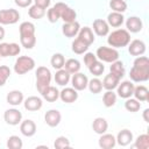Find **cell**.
<instances>
[{"label":"cell","instance_id":"8992f818","mask_svg":"<svg viewBox=\"0 0 149 149\" xmlns=\"http://www.w3.org/2000/svg\"><path fill=\"white\" fill-rule=\"evenodd\" d=\"M20 13L16 9H0V24H14L19 21Z\"/></svg>","mask_w":149,"mask_h":149},{"label":"cell","instance_id":"4dcf8cb0","mask_svg":"<svg viewBox=\"0 0 149 149\" xmlns=\"http://www.w3.org/2000/svg\"><path fill=\"white\" fill-rule=\"evenodd\" d=\"M88 44H86L84 41H81L79 37H77L73 42H72V51L77 55H81V54H85L88 49Z\"/></svg>","mask_w":149,"mask_h":149},{"label":"cell","instance_id":"f6af8a7d","mask_svg":"<svg viewBox=\"0 0 149 149\" xmlns=\"http://www.w3.org/2000/svg\"><path fill=\"white\" fill-rule=\"evenodd\" d=\"M47 16H48V20H49V22H51V23H56L61 17H59V15H58V13L55 10V8L54 7H51V8H49L48 9V12H47Z\"/></svg>","mask_w":149,"mask_h":149},{"label":"cell","instance_id":"f35d334b","mask_svg":"<svg viewBox=\"0 0 149 149\" xmlns=\"http://www.w3.org/2000/svg\"><path fill=\"white\" fill-rule=\"evenodd\" d=\"M125 108L128 111V112H132V113H135L137 111H140L141 108V102L139 100H136L135 98H128L126 99V102H125Z\"/></svg>","mask_w":149,"mask_h":149},{"label":"cell","instance_id":"5b68a950","mask_svg":"<svg viewBox=\"0 0 149 149\" xmlns=\"http://www.w3.org/2000/svg\"><path fill=\"white\" fill-rule=\"evenodd\" d=\"M35 68V61L29 56H20L14 64V71L17 74H24Z\"/></svg>","mask_w":149,"mask_h":149},{"label":"cell","instance_id":"9c48e42d","mask_svg":"<svg viewBox=\"0 0 149 149\" xmlns=\"http://www.w3.org/2000/svg\"><path fill=\"white\" fill-rule=\"evenodd\" d=\"M70 80H71L72 87H73L74 90H77V91H83V90H85V88L87 87L88 79H87V77H86L84 73H81V72H76V73H73Z\"/></svg>","mask_w":149,"mask_h":149},{"label":"cell","instance_id":"bcb514c9","mask_svg":"<svg viewBox=\"0 0 149 149\" xmlns=\"http://www.w3.org/2000/svg\"><path fill=\"white\" fill-rule=\"evenodd\" d=\"M97 59H98V58H97L95 54H93V52H86V54L84 55V64H85L87 68H88L91 64H93Z\"/></svg>","mask_w":149,"mask_h":149},{"label":"cell","instance_id":"74e56055","mask_svg":"<svg viewBox=\"0 0 149 149\" xmlns=\"http://www.w3.org/2000/svg\"><path fill=\"white\" fill-rule=\"evenodd\" d=\"M61 19H62L64 22H73V21H76V19H77V13H76L74 9H72L71 7L68 6V7L64 9V12L61 14Z\"/></svg>","mask_w":149,"mask_h":149},{"label":"cell","instance_id":"9a60e30c","mask_svg":"<svg viewBox=\"0 0 149 149\" xmlns=\"http://www.w3.org/2000/svg\"><path fill=\"white\" fill-rule=\"evenodd\" d=\"M20 132L22 135H24L27 137H31L36 133V123L30 119L21 121L20 122Z\"/></svg>","mask_w":149,"mask_h":149},{"label":"cell","instance_id":"30bf717a","mask_svg":"<svg viewBox=\"0 0 149 149\" xmlns=\"http://www.w3.org/2000/svg\"><path fill=\"white\" fill-rule=\"evenodd\" d=\"M128 52L132 56H141L146 52V43L141 40H133L128 43Z\"/></svg>","mask_w":149,"mask_h":149},{"label":"cell","instance_id":"ab89813d","mask_svg":"<svg viewBox=\"0 0 149 149\" xmlns=\"http://www.w3.org/2000/svg\"><path fill=\"white\" fill-rule=\"evenodd\" d=\"M135 148L137 149H148L149 148V135L148 134H141L135 140Z\"/></svg>","mask_w":149,"mask_h":149},{"label":"cell","instance_id":"d6986e66","mask_svg":"<svg viewBox=\"0 0 149 149\" xmlns=\"http://www.w3.org/2000/svg\"><path fill=\"white\" fill-rule=\"evenodd\" d=\"M115 140H116V143L119 146L126 147V146H128L133 141V133L129 129H122V130H120L118 133Z\"/></svg>","mask_w":149,"mask_h":149},{"label":"cell","instance_id":"7a4b0ae2","mask_svg":"<svg viewBox=\"0 0 149 149\" xmlns=\"http://www.w3.org/2000/svg\"><path fill=\"white\" fill-rule=\"evenodd\" d=\"M130 42V33L127 29H116L112 31L107 37V43L112 48H123Z\"/></svg>","mask_w":149,"mask_h":149},{"label":"cell","instance_id":"816d5d0a","mask_svg":"<svg viewBox=\"0 0 149 149\" xmlns=\"http://www.w3.org/2000/svg\"><path fill=\"white\" fill-rule=\"evenodd\" d=\"M148 114H149V108H146L143 111V119L146 122H149V118H148Z\"/></svg>","mask_w":149,"mask_h":149},{"label":"cell","instance_id":"7dc6e473","mask_svg":"<svg viewBox=\"0 0 149 149\" xmlns=\"http://www.w3.org/2000/svg\"><path fill=\"white\" fill-rule=\"evenodd\" d=\"M21 51V48L17 43H9V56H17Z\"/></svg>","mask_w":149,"mask_h":149},{"label":"cell","instance_id":"7402d4cb","mask_svg":"<svg viewBox=\"0 0 149 149\" xmlns=\"http://www.w3.org/2000/svg\"><path fill=\"white\" fill-rule=\"evenodd\" d=\"M6 100L12 106H19L20 104L23 102V93L19 90H13L7 94Z\"/></svg>","mask_w":149,"mask_h":149},{"label":"cell","instance_id":"db71d44e","mask_svg":"<svg viewBox=\"0 0 149 149\" xmlns=\"http://www.w3.org/2000/svg\"><path fill=\"white\" fill-rule=\"evenodd\" d=\"M0 59H1V57H0Z\"/></svg>","mask_w":149,"mask_h":149},{"label":"cell","instance_id":"3957f363","mask_svg":"<svg viewBox=\"0 0 149 149\" xmlns=\"http://www.w3.org/2000/svg\"><path fill=\"white\" fill-rule=\"evenodd\" d=\"M36 88L40 93H42L51 81V72L45 66H38L36 70Z\"/></svg>","mask_w":149,"mask_h":149},{"label":"cell","instance_id":"ba28073f","mask_svg":"<svg viewBox=\"0 0 149 149\" xmlns=\"http://www.w3.org/2000/svg\"><path fill=\"white\" fill-rule=\"evenodd\" d=\"M134 87H135V85L133 84V81H130V80H125V81H122L121 84L119 83V85L116 86V88H118V95L120 97V98H122V99H128V98H130L132 95H133V92H134Z\"/></svg>","mask_w":149,"mask_h":149},{"label":"cell","instance_id":"f907efd6","mask_svg":"<svg viewBox=\"0 0 149 149\" xmlns=\"http://www.w3.org/2000/svg\"><path fill=\"white\" fill-rule=\"evenodd\" d=\"M34 2H35V5H37V6H40V7L44 8V9H47V8L50 6L51 0H34Z\"/></svg>","mask_w":149,"mask_h":149},{"label":"cell","instance_id":"d4e9b609","mask_svg":"<svg viewBox=\"0 0 149 149\" xmlns=\"http://www.w3.org/2000/svg\"><path fill=\"white\" fill-rule=\"evenodd\" d=\"M71 79V73H69L65 69H59L55 73V81L59 86H65Z\"/></svg>","mask_w":149,"mask_h":149},{"label":"cell","instance_id":"cb8c5ba5","mask_svg":"<svg viewBox=\"0 0 149 149\" xmlns=\"http://www.w3.org/2000/svg\"><path fill=\"white\" fill-rule=\"evenodd\" d=\"M41 95L43 97L44 100H47V101H49V102H54V101H56V100L59 98V91L57 90V87L49 85V86L41 93Z\"/></svg>","mask_w":149,"mask_h":149},{"label":"cell","instance_id":"2e32d148","mask_svg":"<svg viewBox=\"0 0 149 149\" xmlns=\"http://www.w3.org/2000/svg\"><path fill=\"white\" fill-rule=\"evenodd\" d=\"M93 31L98 36H107L109 33V26L108 23L102 19H95L93 21Z\"/></svg>","mask_w":149,"mask_h":149},{"label":"cell","instance_id":"277c9868","mask_svg":"<svg viewBox=\"0 0 149 149\" xmlns=\"http://www.w3.org/2000/svg\"><path fill=\"white\" fill-rule=\"evenodd\" d=\"M95 56L99 61L106 62V63H113L114 61L119 59V51L115 48H109V47H99L97 49Z\"/></svg>","mask_w":149,"mask_h":149},{"label":"cell","instance_id":"7c38bea8","mask_svg":"<svg viewBox=\"0 0 149 149\" xmlns=\"http://www.w3.org/2000/svg\"><path fill=\"white\" fill-rule=\"evenodd\" d=\"M79 29H80V24L77 21L64 22V24L62 26V33L65 37H74L76 35H78Z\"/></svg>","mask_w":149,"mask_h":149},{"label":"cell","instance_id":"f546056e","mask_svg":"<svg viewBox=\"0 0 149 149\" xmlns=\"http://www.w3.org/2000/svg\"><path fill=\"white\" fill-rule=\"evenodd\" d=\"M80 68H81L80 62H79L78 59H74V58H69V59L65 61V63H64V69H65L69 73H71V74L76 73V72H79Z\"/></svg>","mask_w":149,"mask_h":149},{"label":"cell","instance_id":"ee69618b","mask_svg":"<svg viewBox=\"0 0 149 149\" xmlns=\"http://www.w3.org/2000/svg\"><path fill=\"white\" fill-rule=\"evenodd\" d=\"M71 144H70V141L68 137L65 136H58L55 142H54V147L56 149H63V148H69Z\"/></svg>","mask_w":149,"mask_h":149},{"label":"cell","instance_id":"44dd1931","mask_svg":"<svg viewBox=\"0 0 149 149\" xmlns=\"http://www.w3.org/2000/svg\"><path fill=\"white\" fill-rule=\"evenodd\" d=\"M92 128H93L94 133L101 135V134H104V133L107 132V129H108V122H107V120H106L105 118L98 116V118H95V119L93 120V122H92Z\"/></svg>","mask_w":149,"mask_h":149},{"label":"cell","instance_id":"6da1fadb","mask_svg":"<svg viewBox=\"0 0 149 149\" xmlns=\"http://www.w3.org/2000/svg\"><path fill=\"white\" fill-rule=\"evenodd\" d=\"M129 77L132 81L142 83L149 79V59L147 56H137L133 62Z\"/></svg>","mask_w":149,"mask_h":149},{"label":"cell","instance_id":"ffe728a7","mask_svg":"<svg viewBox=\"0 0 149 149\" xmlns=\"http://www.w3.org/2000/svg\"><path fill=\"white\" fill-rule=\"evenodd\" d=\"M109 27L113 28H118L120 26H122V23L125 22V16L122 13H118V12H112L107 15V21Z\"/></svg>","mask_w":149,"mask_h":149},{"label":"cell","instance_id":"4fadbf2b","mask_svg":"<svg viewBox=\"0 0 149 149\" xmlns=\"http://www.w3.org/2000/svg\"><path fill=\"white\" fill-rule=\"evenodd\" d=\"M59 98L63 102L72 104L78 99V91L73 87H65L59 92Z\"/></svg>","mask_w":149,"mask_h":149},{"label":"cell","instance_id":"7bdbcfd3","mask_svg":"<svg viewBox=\"0 0 149 149\" xmlns=\"http://www.w3.org/2000/svg\"><path fill=\"white\" fill-rule=\"evenodd\" d=\"M10 77V69L7 65H0V86H3Z\"/></svg>","mask_w":149,"mask_h":149},{"label":"cell","instance_id":"1f68e13d","mask_svg":"<svg viewBox=\"0 0 149 149\" xmlns=\"http://www.w3.org/2000/svg\"><path fill=\"white\" fill-rule=\"evenodd\" d=\"M28 15H29L31 19L40 20V19H42V17L45 15V9L34 3L33 6L29 7V9H28Z\"/></svg>","mask_w":149,"mask_h":149},{"label":"cell","instance_id":"f1b7e54d","mask_svg":"<svg viewBox=\"0 0 149 149\" xmlns=\"http://www.w3.org/2000/svg\"><path fill=\"white\" fill-rule=\"evenodd\" d=\"M19 31H20V37L35 35V26H34V23H31L29 21H24L20 24Z\"/></svg>","mask_w":149,"mask_h":149},{"label":"cell","instance_id":"83f0119b","mask_svg":"<svg viewBox=\"0 0 149 149\" xmlns=\"http://www.w3.org/2000/svg\"><path fill=\"white\" fill-rule=\"evenodd\" d=\"M109 71H111V73H113L114 76H116L120 79L125 76V72H126L125 66H123V63L121 61H119V59L118 61H114L113 63H111Z\"/></svg>","mask_w":149,"mask_h":149},{"label":"cell","instance_id":"52a82bcc","mask_svg":"<svg viewBox=\"0 0 149 149\" xmlns=\"http://www.w3.org/2000/svg\"><path fill=\"white\" fill-rule=\"evenodd\" d=\"M3 120L9 126H16L22 121V113L16 108L6 109L3 113Z\"/></svg>","mask_w":149,"mask_h":149},{"label":"cell","instance_id":"5bb4252c","mask_svg":"<svg viewBox=\"0 0 149 149\" xmlns=\"http://www.w3.org/2000/svg\"><path fill=\"white\" fill-rule=\"evenodd\" d=\"M23 105H24V108L29 112H36L38 109L42 108L43 106V101L40 97H36V95H31V97H28L24 101H23Z\"/></svg>","mask_w":149,"mask_h":149},{"label":"cell","instance_id":"ac0fdd59","mask_svg":"<svg viewBox=\"0 0 149 149\" xmlns=\"http://www.w3.org/2000/svg\"><path fill=\"white\" fill-rule=\"evenodd\" d=\"M98 143H99V147L102 148V149H112V148L115 147L116 140H115V136L114 135L104 133V134L100 135Z\"/></svg>","mask_w":149,"mask_h":149},{"label":"cell","instance_id":"8fae6325","mask_svg":"<svg viewBox=\"0 0 149 149\" xmlns=\"http://www.w3.org/2000/svg\"><path fill=\"white\" fill-rule=\"evenodd\" d=\"M62 120V114L58 109H49L44 114V121L49 127H57Z\"/></svg>","mask_w":149,"mask_h":149},{"label":"cell","instance_id":"d6a6232c","mask_svg":"<svg viewBox=\"0 0 149 149\" xmlns=\"http://www.w3.org/2000/svg\"><path fill=\"white\" fill-rule=\"evenodd\" d=\"M102 102L106 107H113L116 102V93L113 90H107L102 95Z\"/></svg>","mask_w":149,"mask_h":149},{"label":"cell","instance_id":"8d00e7d4","mask_svg":"<svg viewBox=\"0 0 149 149\" xmlns=\"http://www.w3.org/2000/svg\"><path fill=\"white\" fill-rule=\"evenodd\" d=\"M88 71L91 72V74H93V76H95V77H99V76H101L102 73H104V71H105V65L102 64V62L101 61H95L93 64H91L90 66H88Z\"/></svg>","mask_w":149,"mask_h":149},{"label":"cell","instance_id":"836d02e7","mask_svg":"<svg viewBox=\"0 0 149 149\" xmlns=\"http://www.w3.org/2000/svg\"><path fill=\"white\" fill-rule=\"evenodd\" d=\"M64 63H65V58L62 54L57 52V54H54L51 59H50V64L51 66L55 69V70H59V69H63L64 68Z\"/></svg>","mask_w":149,"mask_h":149},{"label":"cell","instance_id":"4316f807","mask_svg":"<svg viewBox=\"0 0 149 149\" xmlns=\"http://www.w3.org/2000/svg\"><path fill=\"white\" fill-rule=\"evenodd\" d=\"M133 95L139 101H148L149 100V90L144 85H139L134 87Z\"/></svg>","mask_w":149,"mask_h":149},{"label":"cell","instance_id":"f5cc1de1","mask_svg":"<svg viewBox=\"0 0 149 149\" xmlns=\"http://www.w3.org/2000/svg\"><path fill=\"white\" fill-rule=\"evenodd\" d=\"M5 34H6V31H5V29L2 28V26H0V41L5 38Z\"/></svg>","mask_w":149,"mask_h":149},{"label":"cell","instance_id":"c3c4849f","mask_svg":"<svg viewBox=\"0 0 149 149\" xmlns=\"http://www.w3.org/2000/svg\"><path fill=\"white\" fill-rule=\"evenodd\" d=\"M9 56V43H0V57Z\"/></svg>","mask_w":149,"mask_h":149},{"label":"cell","instance_id":"60d3db41","mask_svg":"<svg viewBox=\"0 0 149 149\" xmlns=\"http://www.w3.org/2000/svg\"><path fill=\"white\" fill-rule=\"evenodd\" d=\"M22 146V140L16 135H12L7 139V148L9 149H21Z\"/></svg>","mask_w":149,"mask_h":149},{"label":"cell","instance_id":"681fc988","mask_svg":"<svg viewBox=\"0 0 149 149\" xmlns=\"http://www.w3.org/2000/svg\"><path fill=\"white\" fill-rule=\"evenodd\" d=\"M33 1H34V0H14L15 5L19 6V7H21V8H26V7L30 6Z\"/></svg>","mask_w":149,"mask_h":149},{"label":"cell","instance_id":"b9f144b4","mask_svg":"<svg viewBox=\"0 0 149 149\" xmlns=\"http://www.w3.org/2000/svg\"><path fill=\"white\" fill-rule=\"evenodd\" d=\"M20 43L26 49H33L36 44V37H35V35L22 36V37H20Z\"/></svg>","mask_w":149,"mask_h":149},{"label":"cell","instance_id":"484cf974","mask_svg":"<svg viewBox=\"0 0 149 149\" xmlns=\"http://www.w3.org/2000/svg\"><path fill=\"white\" fill-rule=\"evenodd\" d=\"M119 83H120V78H118L113 73H108V74L105 76V78L102 80V88H105V90H114V88H116Z\"/></svg>","mask_w":149,"mask_h":149},{"label":"cell","instance_id":"e0dca14e","mask_svg":"<svg viewBox=\"0 0 149 149\" xmlns=\"http://www.w3.org/2000/svg\"><path fill=\"white\" fill-rule=\"evenodd\" d=\"M142 20L137 16H129L126 20V28L129 33H139L142 30Z\"/></svg>","mask_w":149,"mask_h":149},{"label":"cell","instance_id":"e575fe53","mask_svg":"<svg viewBox=\"0 0 149 149\" xmlns=\"http://www.w3.org/2000/svg\"><path fill=\"white\" fill-rule=\"evenodd\" d=\"M87 87H88L90 92L93 93V94L100 93L102 91V81L99 78H92L91 80H88Z\"/></svg>","mask_w":149,"mask_h":149},{"label":"cell","instance_id":"603a6c76","mask_svg":"<svg viewBox=\"0 0 149 149\" xmlns=\"http://www.w3.org/2000/svg\"><path fill=\"white\" fill-rule=\"evenodd\" d=\"M78 37L84 41L86 44L91 45L93 42H94V34H93V30L92 28L90 27H83L79 29V33H78Z\"/></svg>","mask_w":149,"mask_h":149},{"label":"cell","instance_id":"d590c367","mask_svg":"<svg viewBox=\"0 0 149 149\" xmlns=\"http://www.w3.org/2000/svg\"><path fill=\"white\" fill-rule=\"evenodd\" d=\"M109 7L113 12L125 13L127 10V2L125 0H109Z\"/></svg>","mask_w":149,"mask_h":149}]
</instances>
